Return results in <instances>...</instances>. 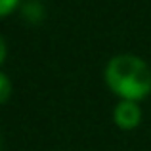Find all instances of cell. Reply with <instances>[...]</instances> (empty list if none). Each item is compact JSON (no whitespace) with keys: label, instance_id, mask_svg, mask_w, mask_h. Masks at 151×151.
Wrapping results in <instances>:
<instances>
[{"label":"cell","instance_id":"5","mask_svg":"<svg viewBox=\"0 0 151 151\" xmlns=\"http://www.w3.org/2000/svg\"><path fill=\"white\" fill-rule=\"evenodd\" d=\"M19 4H21V0H0V17L10 15Z\"/></svg>","mask_w":151,"mask_h":151},{"label":"cell","instance_id":"2","mask_svg":"<svg viewBox=\"0 0 151 151\" xmlns=\"http://www.w3.org/2000/svg\"><path fill=\"white\" fill-rule=\"evenodd\" d=\"M113 119H115L119 128L132 130V128H136L142 121V109H140V105H138V101L121 100L117 103V107H115V111H113Z\"/></svg>","mask_w":151,"mask_h":151},{"label":"cell","instance_id":"4","mask_svg":"<svg viewBox=\"0 0 151 151\" xmlns=\"http://www.w3.org/2000/svg\"><path fill=\"white\" fill-rule=\"evenodd\" d=\"M12 94V81L8 78L6 73L0 71V103H6Z\"/></svg>","mask_w":151,"mask_h":151},{"label":"cell","instance_id":"6","mask_svg":"<svg viewBox=\"0 0 151 151\" xmlns=\"http://www.w3.org/2000/svg\"><path fill=\"white\" fill-rule=\"evenodd\" d=\"M4 59H6V42H4L2 35H0V65H2Z\"/></svg>","mask_w":151,"mask_h":151},{"label":"cell","instance_id":"3","mask_svg":"<svg viewBox=\"0 0 151 151\" xmlns=\"http://www.w3.org/2000/svg\"><path fill=\"white\" fill-rule=\"evenodd\" d=\"M21 14L27 21H33V23H38L42 17H44V8L38 0H31V2L23 4L21 6Z\"/></svg>","mask_w":151,"mask_h":151},{"label":"cell","instance_id":"1","mask_svg":"<svg viewBox=\"0 0 151 151\" xmlns=\"http://www.w3.org/2000/svg\"><path fill=\"white\" fill-rule=\"evenodd\" d=\"M103 78L109 90L121 100L140 101L151 94V69L138 55L121 54L111 58Z\"/></svg>","mask_w":151,"mask_h":151},{"label":"cell","instance_id":"7","mask_svg":"<svg viewBox=\"0 0 151 151\" xmlns=\"http://www.w3.org/2000/svg\"><path fill=\"white\" fill-rule=\"evenodd\" d=\"M0 149H2V138H0Z\"/></svg>","mask_w":151,"mask_h":151}]
</instances>
